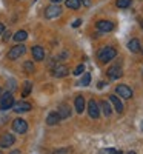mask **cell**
Listing matches in <instances>:
<instances>
[{
  "label": "cell",
  "instance_id": "obj_1",
  "mask_svg": "<svg viewBox=\"0 0 143 154\" xmlns=\"http://www.w3.org/2000/svg\"><path fill=\"white\" fill-rule=\"evenodd\" d=\"M117 56V51L112 48V46H106V48H103L100 53H99V59L102 63H106V62H111L112 59H115Z\"/></svg>",
  "mask_w": 143,
  "mask_h": 154
},
{
  "label": "cell",
  "instance_id": "obj_2",
  "mask_svg": "<svg viewBox=\"0 0 143 154\" xmlns=\"http://www.w3.org/2000/svg\"><path fill=\"white\" fill-rule=\"evenodd\" d=\"M25 53H26V46L25 45H16V46H12L11 49H9V53H8V59L9 60H16V59H19L20 56H23Z\"/></svg>",
  "mask_w": 143,
  "mask_h": 154
},
{
  "label": "cell",
  "instance_id": "obj_3",
  "mask_svg": "<svg viewBox=\"0 0 143 154\" xmlns=\"http://www.w3.org/2000/svg\"><path fill=\"white\" fill-rule=\"evenodd\" d=\"M60 14H62V8H60L57 3L51 5V6H48V8L45 9V17H46V19H56V17H59Z\"/></svg>",
  "mask_w": 143,
  "mask_h": 154
},
{
  "label": "cell",
  "instance_id": "obj_4",
  "mask_svg": "<svg viewBox=\"0 0 143 154\" xmlns=\"http://www.w3.org/2000/svg\"><path fill=\"white\" fill-rule=\"evenodd\" d=\"M88 112H89V117H91V119H99L100 108H99V103H97L94 99L88 102Z\"/></svg>",
  "mask_w": 143,
  "mask_h": 154
},
{
  "label": "cell",
  "instance_id": "obj_5",
  "mask_svg": "<svg viewBox=\"0 0 143 154\" xmlns=\"http://www.w3.org/2000/svg\"><path fill=\"white\" fill-rule=\"evenodd\" d=\"M12 130H14L16 133L25 134V133L28 131V123H26V120H23V119H16L14 122H12Z\"/></svg>",
  "mask_w": 143,
  "mask_h": 154
},
{
  "label": "cell",
  "instance_id": "obj_6",
  "mask_svg": "<svg viewBox=\"0 0 143 154\" xmlns=\"http://www.w3.org/2000/svg\"><path fill=\"white\" fill-rule=\"evenodd\" d=\"M14 105V97H12L11 93H5L2 96V102H0V108L2 109H9Z\"/></svg>",
  "mask_w": 143,
  "mask_h": 154
},
{
  "label": "cell",
  "instance_id": "obj_7",
  "mask_svg": "<svg viewBox=\"0 0 143 154\" xmlns=\"http://www.w3.org/2000/svg\"><path fill=\"white\" fill-rule=\"evenodd\" d=\"M115 93L119 94L120 97H123V99H131L132 97V89L128 88L126 85H119L115 88Z\"/></svg>",
  "mask_w": 143,
  "mask_h": 154
},
{
  "label": "cell",
  "instance_id": "obj_8",
  "mask_svg": "<svg viewBox=\"0 0 143 154\" xmlns=\"http://www.w3.org/2000/svg\"><path fill=\"white\" fill-rule=\"evenodd\" d=\"M14 142H16V139L11 133H5L2 137H0V146L2 148H8L11 145H14Z\"/></svg>",
  "mask_w": 143,
  "mask_h": 154
},
{
  "label": "cell",
  "instance_id": "obj_9",
  "mask_svg": "<svg viewBox=\"0 0 143 154\" xmlns=\"http://www.w3.org/2000/svg\"><path fill=\"white\" fill-rule=\"evenodd\" d=\"M97 29L100 32H109L114 29V23L109 20H99L97 22Z\"/></svg>",
  "mask_w": 143,
  "mask_h": 154
},
{
  "label": "cell",
  "instance_id": "obj_10",
  "mask_svg": "<svg viewBox=\"0 0 143 154\" xmlns=\"http://www.w3.org/2000/svg\"><path fill=\"white\" fill-rule=\"evenodd\" d=\"M32 57H34V60H37V62H42V60H45V49L42 48V46H32Z\"/></svg>",
  "mask_w": 143,
  "mask_h": 154
},
{
  "label": "cell",
  "instance_id": "obj_11",
  "mask_svg": "<svg viewBox=\"0 0 143 154\" xmlns=\"http://www.w3.org/2000/svg\"><path fill=\"white\" fill-rule=\"evenodd\" d=\"M12 108H14L16 112H28L31 109V105L28 102H17V103L12 105Z\"/></svg>",
  "mask_w": 143,
  "mask_h": 154
},
{
  "label": "cell",
  "instance_id": "obj_12",
  "mask_svg": "<svg viewBox=\"0 0 143 154\" xmlns=\"http://www.w3.org/2000/svg\"><path fill=\"white\" fill-rule=\"evenodd\" d=\"M109 102L114 105V109L117 112H123V103H122V100L117 96H109Z\"/></svg>",
  "mask_w": 143,
  "mask_h": 154
},
{
  "label": "cell",
  "instance_id": "obj_13",
  "mask_svg": "<svg viewBox=\"0 0 143 154\" xmlns=\"http://www.w3.org/2000/svg\"><path fill=\"white\" fill-rule=\"evenodd\" d=\"M74 106H75V111L79 112V114H82L85 111V99H83V96H77L75 97Z\"/></svg>",
  "mask_w": 143,
  "mask_h": 154
},
{
  "label": "cell",
  "instance_id": "obj_14",
  "mask_svg": "<svg viewBox=\"0 0 143 154\" xmlns=\"http://www.w3.org/2000/svg\"><path fill=\"white\" fill-rule=\"evenodd\" d=\"M68 72H69V68L65 66V65H59V66H56L54 71H53L54 77H65Z\"/></svg>",
  "mask_w": 143,
  "mask_h": 154
},
{
  "label": "cell",
  "instance_id": "obj_15",
  "mask_svg": "<svg viewBox=\"0 0 143 154\" xmlns=\"http://www.w3.org/2000/svg\"><path fill=\"white\" fill-rule=\"evenodd\" d=\"M122 74H123V72H122V69H120L119 66H111V68L108 69V75L111 77V79H114V80L119 79V77H122Z\"/></svg>",
  "mask_w": 143,
  "mask_h": 154
},
{
  "label": "cell",
  "instance_id": "obj_16",
  "mask_svg": "<svg viewBox=\"0 0 143 154\" xmlns=\"http://www.w3.org/2000/svg\"><path fill=\"white\" fill-rule=\"evenodd\" d=\"M57 114H59V117H60V120H62V119H68L69 116H71V109H69V108H68L66 105H62V106L59 108Z\"/></svg>",
  "mask_w": 143,
  "mask_h": 154
},
{
  "label": "cell",
  "instance_id": "obj_17",
  "mask_svg": "<svg viewBox=\"0 0 143 154\" xmlns=\"http://www.w3.org/2000/svg\"><path fill=\"white\" fill-rule=\"evenodd\" d=\"M128 49L131 51V53H138V51H140V42H138V38H132V40H129Z\"/></svg>",
  "mask_w": 143,
  "mask_h": 154
},
{
  "label": "cell",
  "instance_id": "obj_18",
  "mask_svg": "<svg viewBox=\"0 0 143 154\" xmlns=\"http://www.w3.org/2000/svg\"><path fill=\"white\" fill-rule=\"evenodd\" d=\"M59 120H60V117H59L57 112H49L48 117H46V123L48 125H57Z\"/></svg>",
  "mask_w": 143,
  "mask_h": 154
},
{
  "label": "cell",
  "instance_id": "obj_19",
  "mask_svg": "<svg viewBox=\"0 0 143 154\" xmlns=\"http://www.w3.org/2000/svg\"><path fill=\"white\" fill-rule=\"evenodd\" d=\"M26 38H28V32L26 31H17L16 34H14V40L16 42H23V40H26Z\"/></svg>",
  "mask_w": 143,
  "mask_h": 154
},
{
  "label": "cell",
  "instance_id": "obj_20",
  "mask_svg": "<svg viewBox=\"0 0 143 154\" xmlns=\"http://www.w3.org/2000/svg\"><path fill=\"white\" fill-rule=\"evenodd\" d=\"M65 5L69 9H79L80 8V0H65Z\"/></svg>",
  "mask_w": 143,
  "mask_h": 154
},
{
  "label": "cell",
  "instance_id": "obj_21",
  "mask_svg": "<svg viewBox=\"0 0 143 154\" xmlns=\"http://www.w3.org/2000/svg\"><path fill=\"white\" fill-rule=\"evenodd\" d=\"M100 106H102V109H103V112H105V116H111V105L108 103L106 100H102L100 102Z\"/></svg>",
  "mask_w": 143,
  "mask_h": 154
},
{
  "label": "cell",
  "instance_id": "obj_22",
  "mask_svg": "<svg viewBox=\"0 0 143 154\" xmlns=\"http://www.w3.org/2000/svg\"><path fill=\"white\" fill-rule=\"evenodd\" d=\"M117 8H120V9H125L128 8L129 5H131V0H117Z\"/></svg>",
  "mask_w": 143,
  "mask_h": 154
},
{
  "label": "cell",
  "instance_id": "obj_23",
  "mask_svg": "<svg viewBox=\"0 0 143 154\" xmlns=\"http://www.w3.org/2000/svg\"><path fill=\"white\" fill-rule=\"evenodd\" d=\"M31 88H32V83H31V82H25V88H23L22 96H23V97H26V96L31 93Z\"/></svg>",
  "mask_w": 143,
  "mask_h": 154
},
{
  "label": "cell",
  "instance_id": "obj_24",
  "mask_svg": "<svg viewBox=\"0 0 143 154\" xmlns=\"http://www.w3.org/2000/svg\"><path fill=\"white\" fill-rule=\"evenodd\" d=\"M23 69H25V72H34V63L32 62H25Z\"/></svg>",
  "mask_w": 143,
  "mask_h": 154
},
{
  "label": "cell",
  "instance_id": "obj_25",
  "mask_svg": "<svg viewBox=\"0 0 143 154\" xmlns=\"http://www.w3.org/2000/svg\"><path fill=\"white\" fill-rule=\"evenodd\" d=\"M89 82H91V75L86 72V74L82 77V80L79 82V85H82V86H88V85H89Z\"/></svg>",
  "mask_w": 143,
  "mask_h": 154
},
{
  "label": "cell",
  "instance_id": "obj_26",
  "mask_svg": "<svg viewBox=\"0 0 143 154\" xmlns=\"http://www.w3.org/2000/svg\"><path fill=\"white\" fill-rule=\"evenodd\" d=\"M83 71H85V66H83V65H79V66H77V68H75V71H74V74H75V75H80V74H82Z\"/></svg>",
  "mask_w": 143,
  "mask_h": 154
},
{
  "label": "cell",
  "instance_id": "obj_27",
  "mask_svg": "<svg viewBox=\"0 0 143 154\" xmlns=\"http://www.w3.org/2000/svg\"><path fill=\"white\" fill-rule=\"evenodd\" d=\"M80 23H82V20H80V19H77V20L72 23V26H74V28H77V26H80Z\"/></svg>",
  "mask_w": 143,
  "mask_h": 154
},
{
  "label": "cell",
  "instance_id": "obj_28",
  "mask_svg": "<svg viewBox=\"0 0 143 154\" xmlns=\"http://www.w3.org/2000/svg\"><path fill=\"white\" fill-rule=\"evenodd\" d=\"M80 3H83L85 6H91V0H80Z\"/></svg>",
  "mask_w": 143,
  "mask_h": 154
},
{
  "label": "cell",
  "instance_id": "obj_29",
  "mask_svg": "<svg viewBox=\"0 0 143 154\" xmlns=\"http://www.w3.org/2000/svg\"><path fill=\"white\" fill-rule=\"evenodd\" d=\"M9 37H11V32H5V35H3V40L6 42V40H9Z\"/></svg>",
  "mask_w": 143,
  "mask_h": 154
},
{
  "label": "cell",
  "instance_id": "obj_30",
  "mask_svg": "<svg viewBox=\"0 0 143 154\" xmlns=\"http://www.w3.org/2000/svg\"><path fill=\"white\" fill-rule=\"evenodd\" d=\"M3 32H5V25L0 23V34H3Z\"/></svg>",
  "mask_w": 143,
  "mask_h": 154
},
{
  "label": "cell",
  "instance_id": "obj_31",
  "mask_svg": "<svg viewBox=\"0 0 143 154\" xmlns=\"http://www.w3.org/2000/svg\"><path fill=\"white\" fill-rule=\"evenodd\" d=\"M9 154H22V152H20V151H19V149H16V151H11V152H9Z\"/></svg>",
  "mask_w": 143,
  "mask_h": 154
},
{
  "label": "cell",
  "instance_id": "obj_32",
  "mask_svg": "<svg viewBox=\"0 0 143 154\" xmlns=\"http://www.w3.org/2000/svg\"><path fill=\"white\" fill-rule=\"evenodd\" d=\"M53 3H60V2H63V0H51Z\"/></svg>",
  "mask_w": 143,
  "mask_h": 154
},
{
  "label": "cell",
  "instance_id": "obj_33",
  "mask_svg": "<svg viewBox=\"0 0 143 154\" xmlns=\"http://www.w3.org/2000/svg\"><path fill=\"white\" fill-rule=\"evenodd\" d=\"M140 26H141V29H143V20H140Z\"/></svg>",
  "mask_w": 143,
  "mask_h": 154
},
{
  "label": "cell",
  "instance_id": "obj_34",
  "mask_svg": "<svg viewBox=\"0 0 143 154\" xmlns=\"http://www.w3.org/2000/svg\"><path fill=\"white\" fill-rule=\"evenodd\" d=\"M126 154H135V151H129V152H126Z\"/></svg>",
  "mask_w": 143,
  "mask_h": 154
},
{
  "label": "cell",
  "instance_id": "obj_35",
  "mask_svg": "<svg viewBox=\"0 0 143 154\" xmlns=\"http://www.w3.org/2000/svg\"><path fill=\"white\" fill-rule=\"evenodd\" d=\"M0 94H2V89H0Z\"/></svg>",
  "mask_w": 143,
  "mask_h": 154
},
{
  "label": "cell",
  "instance_id": "obj_36",
  "mask_svg": "<svg viewBox=\"0 0 143 154\" xmlns=\"http://www.w3.org/2000/svg\"><path fill=\"white\" fill-rule=\"evenodd\" d=\"M141 128H143V123H141Z\"/></svg>",
  "mask_w": 143,
  "mask_h": 154
},
{
  "label": "cell",
  "instance_id": "obj_37",
  "mask_svg": "<svg viewBox=\"0 0 143 154\" xmlns=\"http://www.w3.org/2000/svg\"><path fill=\"white\" fill-rule=\"evenodd\" d=\"M0 154H2V151H0Z\"/></svg>",
  "mask_w": 143,
  "mask_h": 154
}]
</instances>
